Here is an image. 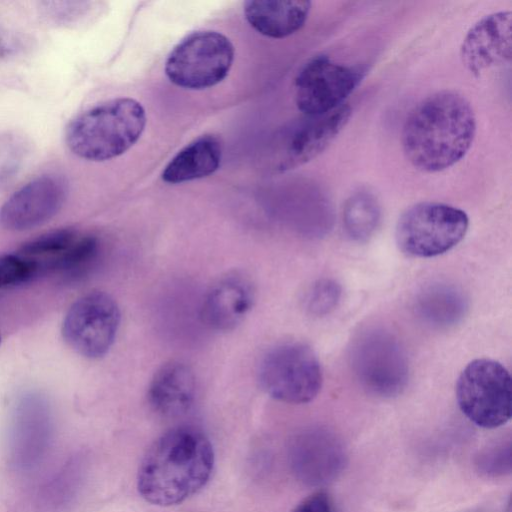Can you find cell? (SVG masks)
<instances>
[{"instance_id": "obj_21", "label": "cell", "mask_w": 512, "mask_h": 512, "mask_svg": "<svg viewBox=\"0 0 512 512\" xmlns=\"http://www.w3.org/2000/svg\"><path fill=\"white\" fill-rule=\"evenodd\" d=\"M81 233L73 229H59L25 243L20 253L36 261L44 260L42 267L55 268L60 258L71 248Z\"/></svg>"}, {"instance_id": "obj_24", "label": "cell", "mask_w": 512, "mask_h": 512, "mask_svg": "<svg viewBox=\"0 0 512 512\" xmlns=\"http://www.w3.org/2000/svg\"><path fill=\"white\" fill-rule=\"evenodd\" d=\"M341 287L331 279L317 281L306 298L308 311L315 316H324L335 309L340 301Z\"/></svg>"}, {"instance_id": "obj_15", "label": "cell", "mask_w": 512, "mask_h": 512, "mask_svg": "<svg viewBox=\"0 0 512 512\" xmlns=\"http://www.w3.org/2000/svg\"><path fill=\"white\" fill-rule=\"evenodd\" d=\"M255 298L252 282L243 274L230 273L207 291L201 306L203 322L215 331H230L243 322Z\"/></svg>"}, {"instance_id": "obj_14", "label": "cell", "mask_w": 512, "mask_h": 512, "mask_svg": "<svg viewBox=\"0 0 512 512\" xmlns=\"http://www.w3.org/2000/svg\"><path fill=\"white\" fill-rule=\"evenodd\" d=\"M511 11L484 16L466 33L460 46L463 66L473 75L504 65L511 60Z\"/></svg>"}, {"instance_id": "obj_16", "label": "cell", "mask_w": 512, "mask_h": 512, "mask_svg": "<svg viewBox=\"0 0 512 512\" xmlns=\"http://www.w3.org/2000/svg\"><path fill=\"white\" fill-rule=\"evenodd\" d=\"M195 392L192 369L180 361H170L154 374L148 388V400L158 414L176 417L191 408Z\"/></svg>"}, {"instance_id": "obj_4", "label": "cell", "mask_w": 512, "mask_h": 512, "mask_svg": "<svg viewBox=\"0 0 512 512\" xmlns=\"http://www.w3.org/2000/svg\"><path fill=\"white\" fill-rule=\"evenodd\" d=\"M469 227L467 214L439 202H420L399 217L395 238L406 255L430 258L442 255L465 237Z\"/></svg>"}, {"instance_id": "obj_6", "label": "cell", "mask_w": 512, "mask_h": 512, "mask_svg": "<svg viewBox=\"0 0 512 512\" xmlns=\"http://www.w3.org/2000/svg\"><path fill=\"white\" fill-rule=\"evenodd\" d=\"M455 393L461 412L481 428H497L511 418V375L495 360L471 361L460 373Z\"/></svg>"}, {"instance_id": "obj_20", "label": "cell", "mask_w": 512, "mask_h": 512, "mask_svg": "<svg viewBox=\"0 0 512 512\" xmlns=\"http://www.w3.org/2000/svg\"><path fill=\"white\" fill-rule=\"evenodd\" d=\"M381 218L380 205L375 196L365 190L351 194L342 212L343 226L350 238L366 241L376 231Z\"/></svg>"}, {"instance_id": "obj_1", "label": "cell", "mask_w": 512, "mask_h": 512, "mask_svg": "<svg viewBox=\"0 0 512 512\" xmlns=\"http://www.w3.org/2000/svg\"><path fill=\"white\" fill-rule=\"evenodd\" d=\"M476 117L469 101L452 90L423 99L406 118L401 144L417 170L435 173L458 163L472 146Z\"/></svg>"}, {"instance_id": "obj_13", "label": "cell", "mask_w": 512, "mask_h": 512, "mask_svg": "<svg viewBox=\"0 0 512 512\" xmlns=\"http://www.w3.org/2000/svg\"><path fill=\"white\" fill-rule=\"evenodd\" d=\"M67 184L57 175H42L15 191L0 209V224L7 230L23 231L41 225L62 207Z\"/></svg>"}, {"instance_id": "obj_12", "label": "cell", "mask_w": 512, "mask_h": 512, "mask_svg": "<svg viewBox=\"0 0 512 512\" xmlns=\"http://www.w3.org/2000/svg\"><path fill=\"white\" fill-rule=\"evenodd\" d=\"M351 114V107L344 103L330 112L296 122L281 136L275 168L287 171L319 156L344 129Z\"/></svg>"}, {"instance_id": "obj_19", "label": "cell", "mask_w": 512, "mask_h": 512, "mask_svg": "<svg viewBox=\"0 0 512 512\" xmlns=\"http://www.w3.org/2000/svg\"><path fill=\"white\" fill-rule=\"evenodd\" d=\"M415 310L426 325L446 329L462 320L467 310V301L457 288L434 284L418 294Z\"/></svg>"}, {"instance_id": "obj_9", "label": "cell", "mask_w": 512, "mask_h": 512, "mask_svg": "<svg viewBox=\"0 0 512 512\" xmlns=\"http://www.w3.org/2000/svg\"><path fill=\"white\" fill-rule=\"evenodd\" d=\"M120 318L116 301L105 292L93 291L70 307L63 321L62 335L79 354L100 358L112 347Z\"/></svg>"}, {"instance_id": "obj_25", "label": "cell", "mask_w": 512, "mask_h": 512, "mask_svg": "<svg viewBox=\"0 0 512 512\" xmlns=\"http://www.w3.org/2000/svg\"><path fill=\"white\" fill-rule=\"evenodd\" d=\"M292 512H336V510L328 493L316 491L304 498Z\"/></svg>"}, {"instance_id": "obj_18", "label": "cell", "mask_w": 512, "mask_h": 512, "mask_svg": "<svg viewBox=\"0 0 512 512\" xmlns=\"http://www.w3.org/2000/svg\"><path fill=\"white\" fill-rule=\"evenodd\" d=\"M222 148L213 136H202L180 150L162 172V179L178 184L213 174L220 166Z\"/></svg>"}, {"instance_id": "obj_17", "label": "cell", "mask_w": 512, "mask_h": 512, "mask_svg": "<svg viewBox=\"0 0 512 512\" xmlns=\"http://www.w3.org/2000/svg\"><path fill=\"white\" fill-rule=\"evenodd\" d=\"M311 9L309 1L250 0L244 4L248 23L260 34L281 39L300 30Z\"/></svg>"}, {"instance_id": "obj_7", "label": "cell", "mask_w": 512, "mask_h": 512, "mask_svg": "<svg viewBox=\"0 0 512 512\" xmlns=\"http://www.w3.org/2000/svg\"><path fill=\"white\" fill-rule=\"evenodd\" d=\"M258 379L272 398L289 404H306L320 392L323 373L313 349L302 342H284L262 358Z\"/></svg>"}, {"instance_id": "obj_23", "label": "cell", "mask_w": 512, "mask_h": 512, "mask_svg": "<svg viewBox=\"0 0 512 512\" xmlns=\"http://www.w3.org/2000/svg\"><path fill=\"white\" fill-rule=\"evenodd\" d=\"M38 262L24 255L0 257V288L19 285L32 279L40 272Z\"/></svg>"}, {"instance_id": "obj_8", "label": "cell", "mask_w": 512, "mask_h": 512, "mask_svg": "<svg viewBox=\"0 0 512 512\" xmlns=\"http://www.w3.org/2000/svg\"><path fill=\"white\" fill-rule=\"evenodd\" d=\"M234 60V46L222 33L196 31L182 39L165 63L169 80L182 88L200 90L220 83Z\"/></svg>"}, {"instance_id": "obj_26", "label": "cell", "mask_w": 512, "mask_h": 512, "mask_svg": "<svg viewBox=\"0 0 512 512\" xmlns=\"http://www.w3.org/2000/svg\"><path fill=\"white\" fill-rule=\"evenodd\" d=\"M0 340H1V337H0Z\"/></svg>"}, {"instance_id": "obj_22", "label": "cell", "mask_w": 512, "mask_h": 512, "mask_svg": "<svg viewBox=\"0 0 512 512\" xmlns=\"http://www.w3.org/2000/svg\"><path fill=\"white\" fill-rule=\"evenodd\" d=\"M475 470L483 477L497 479L511 474V438H503L482 448L474 458Z\"/></svg>"}, {"instance_id": "obj_10", "label": "cell", "mask_w": 512, "mask_h": 512, "mask_svg": "<svg viewBox=\"0 0 512 512\" xmlns=\"http://www.w3.org/2000/svg\"><path fill=\"white\" fill-rule=\"evenodd\" d=\"M364 70L317 55L309 59L295 79V102L305 116L330 112L345 103L364 77Z\"/></svg>"}, {"instance_id": "obj_11", "label": "cell", "mask_w": 512, "mask_h": 512, "mask_svg": "<svg viewBox=\"0 0 512 512\" xmlns=\"http://www.w3.org/2000/svg\"><path fill=\"white\" fill-rule=\"evenodd\" d=\"M288 461L294 476L304 485L320 487L344 472L348 455L341 438L326 427L304 428L288 444Z\"/></svg>"}, {"instance_id": "obj_2", "label": "cell", "mask_w": 512, "mask_h": 512, "mask_svg": "<svg viewBox=\"0 0 512 512\" xmlns=\"http://www.w3.org/2000/svg\"><path fill=\"white\" fill-rule=\"evenodd\" d=\"M214 450L198 428L181 426L156 439L138 469L137 488L147 502L167 507L199 492L214 468Z\"/></svg>"}, {"instance_id": "obj_5", "label": "cell", "mask_w": 512, "mask_h": 512, "mask_svg": "<svg viewBox=\"0 0 512 512\" xmlns=\"http://www.w3.org/2000/svg\"><path fill=\"white\" fill-rule=\"evenodd\" d=\"M349 363L362 388L374 396L395 397L408 383L405 351L395 336L383 329L357 334L349 348Z\"/></svg>"}, {"instance_id": "obj_3", "label": "cell", "mask_w": 512, "mask_h": 512, "mask_svg": "<svg viewBox=\"0 0 512 512\" xmlns=\"http://www.w3.org/2000/svg\"><path fill=\"white\" fill-rule=\"evenodd\" d=\"M145 126L146 113L138 101L115 98L72 119L65 130V142L77 157L101 162L128 151Z\"/></svg>"}]
</instances>
